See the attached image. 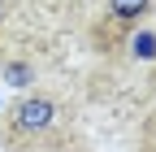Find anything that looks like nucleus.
Returning <instances> with one entry per match:
<instances>
[{"instance_id": "f257e3e1", "label": "nucleus", "mask_w": 156, "mask_h": 152, "mask_svg": "<svg viewBox=\"0 0 156 152\" xmlns=\"http://www.w3.org/2000/svg\"><path fill=\"white\" fill-rule=\"evenodd\" d=\"M52 122H56L52 96H26L22 104L13 109V130H17V135H39V130H48Z\"/></svg>"}, {"instance_id": "f03ea898", "label": "nucleus", "mask_w": 156, "mask_h": 152, "mask_svg": "<svg viewBox=\"0 0 156 152\" xmlns=\"http://www.w3.org/2000/svg\"><path fill=\"white\" fill-rule=\"evenodd\" d=\"M147 9L152 0H108V17H117V22H139Z\"/></svg>"}]
</instances>
